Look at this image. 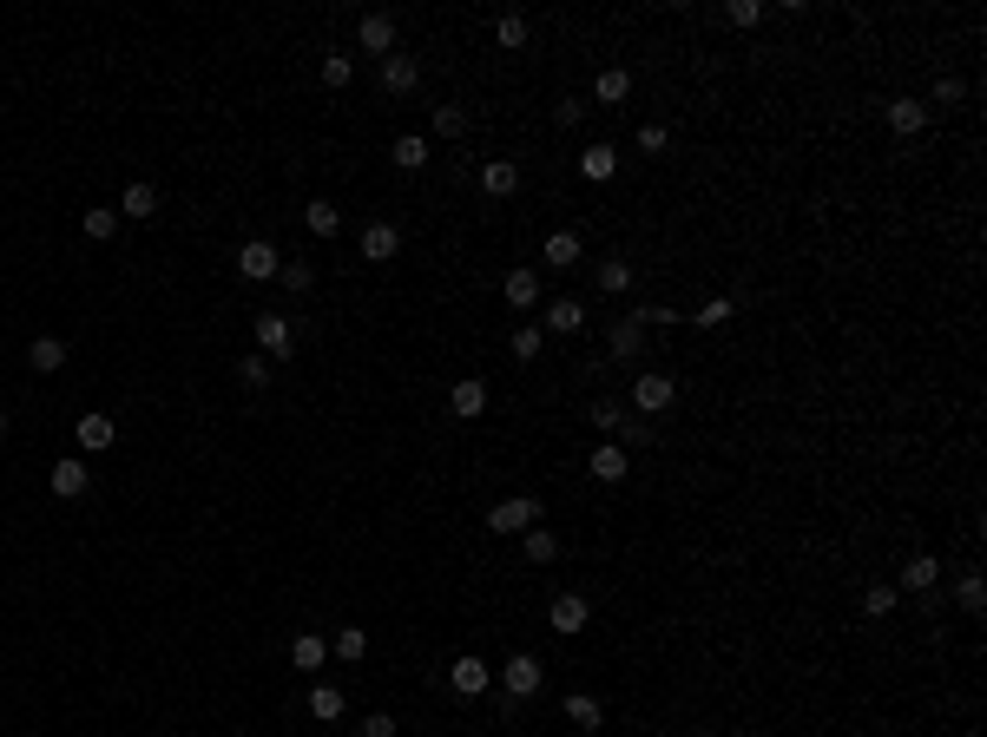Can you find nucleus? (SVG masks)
Masks as SVG:
<instances>
[{"instance_id":"nucleus-1","label":"nucleus","mask_w":987,"mask_h":737,"mask_svg":"<svg viewBox=\"0 0 987 737\" xmlns=\"http://www.w3.org/2000/svg\"><path fill=\"white\" fill-rule=\"evenodd\" d=\"M251 336H257V356H270V362H290L297 356V330H290V316H257L251 323Z\"/></svg>"},{"instance_id":"nucleus-2","label":"nucleus","mask_w":987,"mask_h":737,"mask_svg":"<svg viewBox=\"0 0 987 737\" xmlns=\"http://www.w3.org/2000/svg\"><path fill=\"white\" fill-rule=\"evenodd\" d=\"M527 527H540V501H533V494H514V501H501L487 514V534H501V540L527 534Z\"/></svg>"},{"instance_id":"nucleus-3","label":"nucleus","mask_w":987,"mask_h":737,"mask_svg":"<svg viewBox=\"0 0 987 737\" xmlns=\"http://www.w3.org/2000/svg\"><path fill=\"white\" fill-rule=\"evenodd\" d=\"M672 402H678V376H665V369H645V376L632 382V408H639V415H665Z\"/></svg>"},{"instance_id":"nucleus-4","label":"nucleus","mask_w":987,"mask_h":737,"mask_svg":"<svg viewBox=\"0 0 987 737\" xmlns=\"http://www.w3.org/2000/svg\"><path fill=\"white\" fill-rule=\"evenodd\" d=\"M277 270H283V257H277V244H270V237H251V244L237 251V277H244V283H270Z\"/></svg>"},{"instance_id":"nucleus-5","label":"nucleus","mask_w":987,"mask_h":737,"mask_svg":"<svg viewBox=\"0 0 987 737\" xmlns=\"http://www.w3.org/2000/svg\"><path fill=\"white\" fill-rule=\"evenodd\" d=\"M540 678H547V672H540V659H533V652H514V659L501 665V691H507V698H533V691H540Z\"/></svg>"},{"instance_id":"nucleus-6","label":"nucleus","mask_w":987,"mask_h":737,"mask_svg":"<svg viewBox=\"0 0 987 737\" xmlns=\"http://www.w3.org/2000/svg\"><path fill=\"white\" fill-rule=\"evenodd\" d=\"M935 586H941V560L935 553H909L902 573H895V593H935Z\"/></svg>"},{"instance_id":"nucleus-7","label":"nucleus","mask_w":987,"mask_h":737,"mask_svg":"<svg viewBox=\"0 0 987 737\" xmlns=\"http://www.w3.org/2000/svg\"><path fill=\"white\" fill-rule=\"evenodd\" d=\"M586 474H593L599 487H619V481L632 474V455L619 448V441H606V448H593V455H586Z\"/></svg>"},{"instance_id":"nucleus-8","label":"nucleus","mask_w":987,"mask_h":737,"mask_svg":"<svg viewBox=\"0 0 987 737\" xmlns=\"http://www.w3.org/2000/svg\"><path fill=\"white\" fill-rule=\"evenodd\" d=\"M356 251H362V264H389L395 251H402V231L395 224H362V237H356Z\"/></svg>"},{"instance_id":"nucleus-9","label":"nucleus","mask_w":987,"mask_h":737,"mask_svg":"<svg viewBox=\"0 0 987 737\" xmlns=\"http://www.w3.org/2000/svg\"><path fill=\"white\" fill-rule=\"evenodd\" d=\"M415 86H422V60H415V53H389V60H382V93H415Z\"/></svg>"},{"instance_id":"nucleus-10","label":"nucleus","mask_w":987,"mask_h":737,"mask_svg":"<svg viewBox=\"0 0 987 737\" xmlns=\"http://www.w3.org/2000/svg\"><path fill=\"white\" fill-rule=\"evenodd\" d=\"M448 408H455V422H481V415H487V382L481 376H461L455 389H448Z\"/></svg>"},{"instance_id":"nucleus-11","label":"nucleus","mask_w":987,"mask_h":737,"mask_svg":"<svg viewBox=\"0 0 987 737\" xmlns=\"http://www.w3.org/2000/svg\"><path fill=\"white\" fill-rule=\"evenodd\" d=\"M73 441H79V455H106L112 441H119V422H112V415H79Z\"/></svg>"},{"instance_id":"nucleus-12","label":"nucleus","mask_w":987,"mask_h":737,"mask_svg":"<svg viewBox=\"0 0 987 737\" xmlns=\"http://www.w3.org/2000/svg\"><path fill=\"white\" fill-rule=\"evenodd\" d=\"M448 685H455L461 698H481V691H494V672H487V659H474V652H468V659L448 665Z\"/></svg>"},{"instance_id":"nucleus-13","label":"nucleus","mask_w":987,"mask_h":737,"mask_svg":"<svg viewBox=\"0 0 987 737\" xmlns=\"http://www.w3.org/2000/svg\"><path fill=\"white\" fill-rule=\"evenodd\" d=\"M540 330H547V336H580V330H586L580 297H553V303H547V316H540Z\"/></svg>"},{"instance_id":"nucleus-14","label":"nucleus","mask_w":987,"mask_h":737,"mask_svg":"<svg viewBox=\"0 0 987 737\" xmlns=\"http://www.w3.org/2000/svg\"><path fill=\"white\" fill-rule=\"evenodd\" d=\"M586 619H593V606H586L580 593H560V599L547 606V626L566 632V639H573V632H586Z\"/></svg>"},{"instance_id":"nucleus-15","label":"nucleus","mask_w":987,"mask_h":737,"mask_svg":"<svg viewBox=\"0 0 987 737\" xmlns=\"http://www.w3.org/2000/svg\"><path fill=\"white\" fill-rule=\"evenodd\" d=\"M606 349H612L619 362H639V356H645V323H639V316H619V323L606 330Z\"/></svg>"},{"instance_id":"nucleus-16","label":"nucleus","mask_w":987,"mask_h":737,"mask_svg":"<svg viewBox=\"0 0 987 737\" xmlns=\"http://www.w3.org/2000/svg\"><path fill=\"white\" fill-rule=\"evenodd\" d=\"M86 487H93V474H86V461H79V455L53 461V501H79Z\"/></svg>"},{"instance_id":"nucleus-17","label":"nucleus","mask_w":987,"mask_h":737,"mask_svg":"<svg viewBox=\"0 0 987 737\" xmlns=\"http://www.w3.org/2000/svg\"><path fill=\"white\" fill-rule=\"evenodd\" d=\"M501 297L514 303V310H540V270L533 264H520V270H507V283H501Z\"/></svg>"},{"instance_id":"nucleus-18","label":"nucleus","mask_w":987,"mask_h":737,"mask_svg":"<svg viewBox=\"0 0 987 737\" xmlns=\"http://www.w3.org/2000/svg\"><path fill=\"white\" fill-rule=\"evenodd\" d=\"M356 40H362V53H382V60H389L395 53V14H362Z\"/></svg>"},{"instance_id":"nucleus-19","label":"nucleus","mask_w":987,"mask_h":737,"mask_svg":"<svg viewBox=\"0 0 987 737\" xmlns=\"http://www.w3.org/2000/svg\"><path fill=\"white\" fill-rule=\"evenodd\" d=\"M882 119H889L895 139H915V132L928 126V106H922V99H889V112H882Z\"/></svg>"},{"instance_id":"nucleus-20","label":"nucleus","mask_w":987,"mask_h":737,"mask_svg":"<svg viewBox=\"0 0 987 737\" xmlns=\"http://www.w3.org/2000/svg\"><path fill=\"white\" fill-rule=\"evenodd\" d=\"M481 191H487V198H514V191H520V165H514V158H487V165H481Z\"/></svg>"},{"instance_id":"nucleus-21","label":"nucleus","mask_w":987,"mask_h":737,"mask_svg":"<svg viewBox=\"0 0 987 737\" xmlns=\"http://www.w3.org/2000/svg\"><path fill=\"white\" fill-rule=\"evenodd\" d=\"M343 711H349V691H343V685H323V678H316V685H310V718H316V724H336Z\"/></svg>"},{"instance_id":"nucleus-22","label":"nucleus","mask_w":987,"mask_h":737,"mask_svg":"<svg viewBox=\"0 0 987 737\" xmlns=\"http://www.w3.org/2000/svg\"><path fill=\"white\" fill-rule=\"evenodd\" d=\"M323 659H329L323 632H297V639H290V665H297V672H323Z\"/></svg>"},{"instance_id":"nucleus-23","label":"nucleus","mask_w":987,"mask_h":737,"mask_svg":"<svg viewBox=\"0 0 987 737\" xmlns=\"http://www.w3.org/2000/svg\"><path fill=\"white\" fill-rule=\"evenodd\" d=\"M612 172H619V152H612V145H586L580 152V178L586 185H606Z\"/></svg>"},{"instance_id":"nucleus-24","label":"nucleus","mask_w":987,"mask_h":737,"mask_svg":"<svg viewBox=\"0 0 987 737\" xmlns=\"http://www.w3.org/2000/svg\"><path fill=\"white\" fill-rule=\"evenodd\" d=\"M580 257H586L580 231H553V237H547V264H553V270H580Z\"/></svg>"},{"instance_id":"nucleus-25","label":"nucleus","mask_w":987,"mask_h":737,"mask_svg":"<svg viewBox=\"0 0 987 737\" xmlns=\"http://www.w3.org/2000/svg\"><path fill=\"white\" fill-rule=\"evenodd\" d=\"M566 718L580 724V731H599V724H606V705H599L593 691H566Z\"/></svg>"},{"instance_id":"nucleus-26","label":"nucleus","mask_w":987,"mask_h":737,"mask_svg":"<svg viewBox=\"0 0 987 737\" xmlns=\"http://www.w3.org/2000/svg\"><path fill=\"white\" fill-rule=\"evenodd\" d=\"M593 99H599V106H619V99H632V73H626V66H606V73L593 79Z\"/></svg>"},{"instance_id":"nucleus-27","label":"nucleus","mask_w":987,"mask_h":737,"mask_svg":"<svg viewBox=\"0 0 987 737\" xmlns=\"http://www.w3.org/2000/svg\"><path fill=\"white\" fill-rule=\"evenodd\" d=\"M303 224H310V237H336L343 231V211H336L329 198H310L303 204Z\"/></svg>"},{"instance_id":"nucleus-28","label":"nucleus","mask_w":987,"mask_h":737,"mask_svg":"<svg viewBox=\"0 0 987 737\" xmlns=\"http://www.w3.org/2000/svg\"><path fill=\"white\" fill-rule=\"evenodd\" d=\"M119 218H158V185H126V198H119Z\"/></svg>"},{"instance_id":"nucleus-29","label":"nucleus","mask_w":987,"mask_h":737,"mask_svg":"<svg viewBox=\"0 0 987 737\" xmlns=\"http://www.w3.org/2000/svg\"><path fill=\"white\" fill-rule=\"evenodd\" d=\"M27 362L40 369V376H53V369H66V343H60V336H33Z\"/></svg>"},{"instance_id":"nucleus-30","label":"nucleus","mask_w":987,"mask_h":737,"mask_svg":"<svg viewBox=\"0 0 987 737\" xmlns=\"http://www.w3.org/2000/svg\"><path fill=\"white\" fill-rule=\"evenodd\" d=\"M593 277H599V290H606V297H626V290H632V264H626V257H606Z\"/></svg>"},{"instance_id":"nucleus-31","label":"nucleus","mask_w":987,"mask_h":737,"mask_svg":"<svg viewBox=\"0 0 987 737\" xmlns=\"http://www.w3.org/2000/svg\"><path fill=\"white\" fill-rule=\"evenodd\" d=\"M329 652H336V659H343V665H362V659H369V632L343 626V632H336V639H329Z\"/></svg>"},{"instance_id":"nucleus-32","label":"nucleus","mask_w":987,"mask_h":737,"mask_svg":"<svg viewBox=\"0 0 987 737\" xmlns=\"http://www.w3.org/2000/svg\"><path fill=\"white\" fill-rule=\"evenodd\" d=\"M507 349H514L520 362H540V349H547V330H540V323H520V330L507 336Z\"/></svg>"},{"instance_id":"nucleus-33","label":"nucleus","mask_w":987,"mask_h":737,"mask_svg":"<svg viewBox=\"0 0 987 737\" xmlns=\"http://www.w3.org/2000/svg\"><path fill=\"white\" fill-rule=\"evenodd\" d=\"M520 540H527V560H533V566H553V560H560V540H553V527H527Z\"/></svg>"},{"instance_id":"nucleus-34","label":"nucleus","mask_w":987,"mask_h":737,"mask_svg":"<svg viewBox=\"0 0 987 737\" xmlns=\"http://www.w3.org/2000/svg\"><path fill=\"white\" fill-rule=\"evenodd\" d=\"M389 158H395V165H402V172H422V165H428V145L415 139V132H402V139L389 145Z\"/></svg>"},{"instance_id":"nucleus-35","label":"nucleus","mask_w":987,"mask_h":737,"mask_svg":"<svg viewBox=\"0 0 987 737\" xmlns=\"http://www.w3.org/2000/svg\"><path fill=\"white\" fill-rule=\"evenodd\" d=\"M895 599H902V593H895V586H889V580H876V586H862V612H869V619H889V612H895Z\"/></svg>"},{"instance_id":"nucleus-36","label":"nucleus","mask_w":987,"mask_h":737,"mask_svg":"<svg viewBox=\"0 0 987 737\" xmlns=\"http://www.w3.org/2000/svg\"><path fill=\"white\" fill-rule=\"evenodd\" d=\"M586 422H593L599 435H619V428H626V402H593L586 408Z\"/></svg>"},{"instance_id":"nucleus-37","label":"nucleus","mask_w":987,"mask_h":737,"mask_svg":"<svg viewBox=\"0 0 987 737\" xmlns=\"http://www.w3.org/2000/svg\"><path fill=\"white\" fill-rule=\"evenodd\" d=\"M349 79H356V60H349V53H323V86L329 93H343Z\"/></svg>"},{"instance_id":"nucleus-38","label":"nucleus","mask_w":987,"mask_h":737,"mask_svg":"<svg viewBox=\"0 0 987 737\" xmlns=\"http://www.w3.org/2000/svg\"><path fill=\"white\" fill-rule=\"evenodd\" d=\"M79 231L93 237V244H106V237H119V211H106V204H99V211H86V218H79Z\"/></svg>"},{"instance_id":"nucleus-39","label":"nucleus","mask_w":987,"mask_h":737,"mask_svg":"<svg viewBox=\"0 0 987 737\" xmlns=\"http://www.w3.org/2000/svg\"><path fill=\"white\" fill-rule=\"evenodd\" d=\"M731 316H737L731 297H711V303H698V316H691V323H698V330H724Z\"/></svg>"},{"instance_id":"nucleus-40","label":"nucleus","mask_w":987,"mask_h":737,"mask_svg":"<svg viewBox=\"0 0 987 737\" xmlns=\"http://www.w3.org/2000/svg\"><path fill=\"white\" fill-rule=\"evenodd\" d=\"M494 40H501L507 53L527 47V14H501V20H494Z\"/></svg>"},{"instance_id":"nucleus-41","label":"nucleus","mask_w":987,"mask_h":737,"mask_svg":"<svg viewBox=\"0 0 987 737\" xmlns=\"http://www.w3.org/2000/svg\"><path fill=\"white\" fill-rule=\"evenodd\" d=\"M961 99H968V86H961L955 73H941V79H935V93H928L922 106H961Z\"/></svg>"},{"instance_id":"nucleus-42","label":"nucleus","mask_w":987,"mask_h":737,"mask_svg":"<svg viewBox=\"0 0 987 737\" xmlns=\"http://www.w3.org/2000/svg\"><path fill=\"white\" fill-rule=\"evenodd\" d=\"M955 599H961L968 612H981V606H987V580H981V573H961V580H955Z\"/></svg>"},{"instance_id":"nucleus-43","label":"nucleus","mask_w":987,"mask_h":737,"mask_svg":"<svg viewBox=\"0 0 987 737\" xmlns=\"http://www.w3.org/2000/svg\"><path fill=\"white\" fill-rule=\"evenodd\" d=\"M277 283L290 290V297H303V290H316V270H310V264H283V270H277Z\"/></svg>"},{"instance_id":"nucleus-44","label":"nucleus","mask_w":987,"mask_h":737,"mask_svg":"<svg viewBox=\"0 0 987 737\" xmlns=\"http://www.w3.org/2000/svg\"><path fill=\"white\" fill-rule=\"evenodd\" d=\"M435 132L441 139H461V132H468V112L461 106H435Z\"/></svg>"},{"instance_id":"nucleus-45","label":"nucleus","mask_w":987,"mask_h":737,"mask_svg":"<svg viewBox=\"0 0 987 737\" xmlns=\"http://www.w3.org/2000/svg\"><path fill=\"white\" fill-rule=\"evenodd\" d=\"M237 382H244V389H264L270 382V356H244L237 362Z\"/></svg>"},{"instance_id":"nucleus-46","label":"nucleus","mask_w":987,"mask_h":737,"mask_svg":"<svg viewBox=\"0 0 987 737\" xmlns=\"http://www.w3.org/2000/svg\"><path fill=\"white\" fill-rule=\"evenodd\" d=\"M632 316H639L645 330H672V323H685V316H678V310H665V303H645V310H632Z\"/></svg>"},{"instance_id":"nucleus-47","label":"nucleus","mask_w":987,"mask_h":737,"mask_svg":"<svg viewBox=\"0 0 987 737\" xmlns=\"http://www.w3.org/2000/svg\"><path fill=\"white\" fill-rule=\"evenodd\" d=\"M724 20L744 33V27H757V20H764V7H757V0H731V7H724Z\"/></svg>"},{"instance_id":"nucleus-48","label":"nucleus","mask_w":987,"mask_h":737,"mask_svg":"<svg viewBox=\"0 0 987 737\" xmlns=\"http://www.w3.org/2000/svg\"><path fill=\"white\" fill-rule=\"evenodd\" d=\"M645 441H652V422H632V415H626V428H619V448L632 455V448H645Z\"/></svg>"},{"instance_id":"nucleus-49","label":"nucleus","mask_w":987,"mask_h":737,"mask_svg":"<svg viewBox=\"0 0 987 737\" xmlns=\"http://www.w3.org/2000/svg\"><path fill=\"white\" fill-rule=\"evenodd\" d=\"M665 145H672V132H665V126H645V132H639V152H645V158H658Z\"/></svg>"},{"instance_id":"nucleus-50","label":"nucleus","mask_w":987,"mask_h":737,"mask_svg":"<svg viewBox=\"0 0 987 737\" xmlns=\"http://www.w3.org/2000/svg\"><path fill=\"white\" fill-rule=\"evenodd\" d=\"M362 737H395V718L389 711H369V718H362Z\"/></svg>"},{"instance_id":"nucleus-51","label":"nucleus","mask_w":987,"mask_h":737,"mask_svg":"<svg viewBox=\"0 0 987 737\" xmlns=\"http://www.w3.org/2000/svg\"><path fill=\"white\" fill-rule=\"evenodd\" d=\"M580 112H586L580 99H560V106H553V126H580Z\"/></svg>"},{"instance_id":"nucleus-52","label":"nucleus","mask_w":987,"mask_h":737,"mask_svg":"<svg viewBox=\"0 0 987 737\" xmlns=\"http://www.w3.org/2000/svg\"><path fill=\"white\" fill-rule=\"evenodd\" d=\"M691 737H718V731H691Z\"/></svg>"},{"instance_id":"nucleus-53","label":"nucleus","mask_w":987,"mask_h":737,"mask_svg":"<svg viewBox=\"0 0 987 737\" xmlns=\"http://www.w3.org/2000/svg\"><path fill=\"white\" fill-rule=\"evenodd\" d=\"M0 435H7V415H0Z\"/></svg>"}]
</instances>
